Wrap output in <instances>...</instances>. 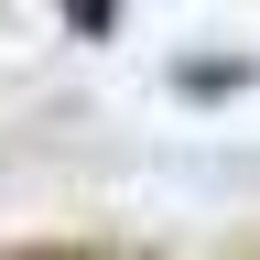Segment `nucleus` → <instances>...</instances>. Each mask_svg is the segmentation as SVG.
<instances>
[{
	"label": "nucleus",
	"mask_w": 260,
	"mask_h": 260,
	"mask_svg": "<svg viewBox=\"0 0 260 260\" xmlns=\"http://www.w3.org/2000/svg\"><path fill=\"white\" fill-rule=\"evenodd\" d=\"M239 76H249V65H239V54H217V65H184V87H195V98H228V87H239Z\"/></svg>",
	"instance_id": "nucleus-1"
},
{
	"label": "nucleus",
	"mask_w": 260,
	"mask_h": 260,
	"mask_svg": "<svg viewBox=\"0 0 260 260\" xmlns=\"http://www.w3.org/2000/svg\"><path fill=\"white\" fill-rule=\"evenodd\" d=\"M65 22H76V32H109V22H119V0H65Z\"/></svg>",
	"instance_id": "nucleus-2"
}]
</instances>
